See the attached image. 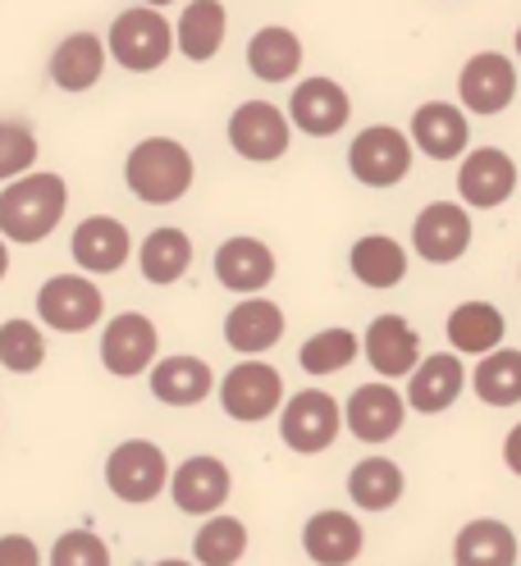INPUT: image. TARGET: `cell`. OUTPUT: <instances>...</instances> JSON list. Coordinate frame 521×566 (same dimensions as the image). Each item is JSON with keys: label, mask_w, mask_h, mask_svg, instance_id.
Returning a JSON list of instances; mask_svg holds the SVG:
<instances>
[{"label": "cell", "mask_w": 521, "mask_h": 566, "mask_svg": "<svg viewBox=\"0 0 521 566\" xmlns=\"http://www.w3.org/2000/svg\"><path fill=\"white\" fill-rule=\"evenodd\" d=\"M242 553H248V525L238 516H206V525L192 535V557L197 566H238Z\"/></svg>", "instance_id": "obj_34"}, {"label": "cell", "mask_w": 521, "mask_h": 566, "mask_svg": "<svg viewBox=\"0 0 521 566\" xmlns=\"http://www.w3.org/2000/svg\"><path fill=\"white\" fill-rule=\"evenodd\" d=\"M302 548L306 557L316 562V566H347V562H357L362 548H366V530L338 512V507H325L316 512L306 525H302Z\"/></svg>", "instance_id": "obj_21"}, {"label": "cell", "mask_w": 521, "mask_h": 566, "mask_svg": "<svg viewBox=\"0 0 521 566\" xmlns=\"http://www.w3.org/2000/svg\"><path fill=\"white\" fill-rule=\"evenodd\" d=\"M233 475L220 457H188V462L169 475V499L188 516H216L229 503Z\"/></svg>", "instance_id": "obj_13"}, {"label": "cell", "mask_w": 521, "mask_h": 566, "mask_svg": "<svg viewBox=\"0 0 521 566\" xmlns=\"http://www.w3.org/2000/svg\"><path fill=\"white\" fill-rule=\"evenodd\" d=\"M38 315L55 334H87L106 315V297L87 274H51L38 289Z\"/></svg>", "instance_id": "obj_7"}, {"label": "cell", "mask_w": 521, "mask_h": 566, "mask_svg": "<svg viewBox=\"0 0 521 566\" xmlns=\"http://www.w3.org/2000/svg\"><path fill=\"white\" fill-rule=\"evenodd\" d=\"M106 74V42L96 32H69L51 55V83L60 92H87Z\"/></svg>", "instance_id": "obj_25"}, {"label": "cell", "mask_w": 521, "mask_h": 566, "mask_svg": "<svg viewBox=\"0 0 521 566\" xmlns=\"http://www.w3.org/2000/svg\"><path fill=\"white\" fill-rule=\"evenodd\" d=\"M46 562L51 566H111V548L92 530H64Z\"/></svg>", "instance_id": "obj_38"}, {"label": "cell", "mask_w": 521, "mask_h": 566, "mask_svg": "<svg viewBox=\"0 0 521 566\" xmlns=\"http://www.w3.org/2000/svg\"><path fill=\"white\" fill-rule=\"evenodd\" d=\"M338 430H343V407L325 388H302L289 402H280V439H284V448H293L302 457L334 448Z\"/></svg>", "instance_id": "obj_5"}, {"label": "cell", "mask_w": 521, "mask_h": 566, "mask_svg": "<svg viewBox=\"0 0 521 566\" xmlns=\"http://www.w3.org/2000/svg\"><path fill=\"white\" fill-rule=\"evenodd\" d=\"M64 206H69V184L60 174L28 169L0 192V238L19 247H38L60 229Z\"/></svg>", "instance_id": "obj_1"}, {"label": "cell", "mask_w": 521, "mask_h": 566, "mask_svg": "<svg viewBox=\"0 0 521 566\" xmlns=\"http://www.w3.org/2000/svg\"><path fill=\"white\" fill-rule=\"evenodd\" d=\"M192 151L174 137H143L124 160V184L147 206H174L192 188Z\"/></svg>", "instance_id": "obj_2"}, {"label": "cell", "mask_w": 521, "mask_h": 566, "mask_svg": "<svg viewBox=\"0 0 521 566\" xmlns=\"http://www.w3.org/2000/svg\"><path fill=\"white\" fill-rule=\"evenodd\" d=\"M248 69L261 78V83H289L298 69H302V42L293 28H280L270 23L261 28L257 38L248 42Z\"/></svg>", "instance_id": "obj_32"}, {"label": "cell", "mask_w": 521, "mask_h": 566, "mask_svg": "<svg viewBox=\"0 0 521 566\" xmlns=\"http://www.w3.org/2000/svg\"><path fill=\"white\" fill-rule=\"evenodd\" d=\"M403 489H407V480H403L398 462H389V457H362V462L347 471V499H353L362 512L398 507Z\"/></svg>", "instance_id": "obj_28"}, {"label": "cell", "mask_w": 521, "mask_h": 566, "mask_svg": "<svg viewBox=\"0 0 521 566\" xmlns=\"http://www.w3.org/2000/svg\"><path fill=\"white\" fill-rule=\"evenodd\" d=\"M467 388V370L458 352H435V357H421L416 370L407 375V407L421 416H439L458 402V394Z\"/></svg>", "instance_id": "obj_17"}, {"label": "cell", "mask_w": 521, "mask_h": 566, "mask_svg": "<svg viewBox=\"0 0 521 566\" xmlns=\"http://www.w3.org/2000/svg\"><path fill=\"white\" fill-rule=\"evenodd\" d=\"M293 142V124L280 105L270 101H242L238 111L229 115V147L242 156V160H257V165H270L289 151Z\"/></svg>", "instance_id": "obj_9"}, {"label": "cell", "mask_w": 521, "mask_h": 566, "mask_svg": "<svg viewBox=\"0 0 521 566\" xmlns=\"http://www.w3.org/2000/svg\"><path fill=\"white\" fill-rule=\"evenodd\" d=\"M347 265H353V274L366 283V289H398L407 279V252L389 233L357 238L353 252H347Z\"/></svg>", "instance_id": "obj_31"}, {"label": "cell", "mask_w": 521, "mask_h": 566, "mask_svg": "<svg viewBox=\"0 0 521 566\" xmlns=\"http://www.w3.org/2000/svg\"><path fill=\"white\" fill-rule=\"evenodd\" d=\"M216 279L229 293H248L257 297L265 283L274 279V252L261 238H229L216 252Z\"/></svg>", "instance_id": "obj_23"}, {"label": "cell", "mask_w": 521, "mask_h": 566, "mask_svg": "<svg viewBox=\"0 0 521 566\" xmlns=\"http://www.w3.org/2000/svg\"><path fill=\"white\" fill-rule=\"evenodd\" d=\"M353 119V101L334 78H306L289 96V124L302 128L306 137H334Z\"/></svg>", "instance_id": "obj_15"}, {"label": "cell", "mask_w": 521, "mask_h": 566, "mask_svg": "<svg viewBox=\"0 0 521 566\" xmlns=\"http://www.w3.org/2000/svg\"><path fill=\"white\" fill-rule=\"evenodd\" d=\"M69 252L83 274H115L133 252V238L115 216H87L69 238Z\"/></svg>", "instance_id": "obj_19"}, {"label": "cell", "mask_w": 521, "mask_h": 566, "mask_svg": "<svg viewBox=\"0 0 521 566\" xmlns=\"http://www.w3.org/2000/svg\"><path fill=\"white\" fill-rule=\"evenodd\" d=\"M192 265V242L184 229H152L143 238V247H137V270H143L147 283H160V289H169V283H179Z\"/></svg>", "instance_id": "obj_29"}, {"label": "cell", "mask_w": 521, "mask_h": 566, "mask_svg": "<svg viewBox=\"0 0 521 566\" xmlns=\"http://www.w3.org/2000/svg\"><path fill=\"white\" fill-rule=\"evenodd\" d=\"M508 334V321L494 302H462L448 311V343H454L458 357H484L494 352Z\"/></svg>", "instance_id": "obj_26"}, {"label": "cell", "mask_w": 521, "mask_h": 566, "mask_svg": "<svg viewBox=\"0 0 521 566\" xmlns=\"http://www.w3.org/2000/svg\"><path fill=\"white\" fill-rule=\"evenodd\" d=\"M156 352H160V334L143 311H124L101 329V366H106L115 379L147 375Z\"/></svg>", "instance_id": "obj_10"}, {"label": "cell", "mask_w": 521, "mask_h": 566, "mask_svg": "<svg viewBox=\"0 0 521 566\" xmlns=\"http://www.w3.org/2000/svg\"><path fill=\"white\" fill-rule=\"evenodd\" d=\"M38 165V133L23 119H0V184L19 179Z\"/></svg>", "instance_id": "obj_37"}, {"label": "cell", "mask_w": 521, "mask_h": 566, "mask_svg": "<svg viewBox=\"0 0 521 566\" xmlns=\"http://www.w3.org/2000/svg\"><path fill=\"white\" fill-rule=\"evenodd\" d=\"M152 398L165 407H197L216 394V375L201 357H188V352H174L165 361H152Z\"/></svg>", "instance_id": "obj_22"}, {"label": "cell", "mask_w": 521, "mask_h": 566, "mask_svg": "<svg viewBox=\"0 0 521 566\" xmlns=\"http://www.w3.org/2000/svg\"><path fill=\"white\" fill-rule=\"evenodd\" d=\"M6 274H10V242L0 238V279H6Z\"/></svg>", "instance_id": "obj_41"}, {"label": "cell", "mask_w": 521, "mask_h": 566, "mask_svg": "<svg viewBox=\"0 0 521 566\" xmlns=\"http://www.w3.org/2000/svg\"><path fill=\"white\" fill-rule=\"evenodd\" d=\"M454 566H517V535L512 525L494 516H476L454 539Z\"/></svg>", "instance_id": "obj_27"}, {"label": "cell", "mask_w": 521, "mask_h": 566, "mask_svg": "<svg viewBox=\"0 0 521 566\" xmlns=\"http://www.w3.org/2000/svg\"><path fill=\"white\" fill-rule=\"evenodd\" d=\"M46 361V338L32 321H6L0 325V366L10 375H32Z\"/></svg>", "instance_id": "obj_36"}, {"label": "cell", "mask_w": 521, "mask_h": 566, "mask_svg": "<svg viewBox=\"0 0 521 566\" xmlns=\"http://www.w3.org/2000/svg\"><path fill=\"white\" fill-rule=\"evenodd\" d=\"M143 6H152V10H165V6H174V0H143Z\"/></svg>", "instance_id": "obj_43"}, {"label": "cell", "mask_w": 521, "mask_h": 566, "mask_svg": "<svg viewBox=\"0 0 521 566\" xmlns=\"http://www.w3.org/2000/svg\"><path fill=\"white\" fill-rule=\"evenodd\" d=\"M517 55H521V28H517Z\"/></svg>", "instance_id": "obj_44"}, {"label": "cell", "mask_w": 521, "mask_h": 566, "mask_svg": "<svg viewBox=\"0 0 521 566\" xmlns=\"http://www.w3.org/2000/svg\"><path fill=\"white\" fill-rule=\"evenodd\" d=\"M407 142H411V151H421L430 160H458L467 151V142H471V124H467V115L458 111V105L426 101V105H416Z\"/></svg>", "instance_id": "obj_16"}, {"label": "cell", "mask_w": 521, "mask_h": 566, "mask_svg": "<svg viewBox=\"0 0 521 566\" xmlns=\"http://www.w3.org/2000/svg\"><path fill=\"white\" fill-rule=\"evenodd\" d=\"M458 96H462V111L471 115H503L512 96H517V69L508 55L499 51H480L462 64V78H458Z\"/></svg>", "instance_id": "obj_12"}, {"label": "cell", "mask_w": 521, "mask_h": 566, "mask_svg": "<svg viewBox=\"0 0 521 566\" xmlns=\"http://www.w3.org/2000/svg\"><path fill=\"white\" fill-rule=\"evenodd\" d=\"M471 388L484 407H517L521 402V352L517 347L484 352L480 366L471 370Z\"/></svg>", "instance_id": "obj_33"}, {"label": "cell", "mask_w": 521, "mask_h": 566, "mask_svg": "<svg viewBox=\"0 0 521 566\" xmlns=\"http://www.w3.org/2000/svg\"><path fill=\"white\" fill-rule=\"evenodd\" d=\"M503 462H508V471L521 480V424H512L508 439H503Z\"/></svg>", "instance_id": "obj_40"}, {"label": "cell", "mask_w": 521, "mask_h": 566, "mask_svg": "<svg viewBox=\"0 0 521 566\" xmlns=\"http://www.w3.org/2000/svg\"><path fill=\"white\" fill-rule=\"evenodd\" d=\"M106 484L119 503H152L169 484V462L152 439H124L106 457Z\"/></svg>", "instance_id": "obj_8"}, {"label": "cell", "mask_w": 521, "mask_h": 566, "mask_svg": "<svg viewBox=\"0 0 521 566\" xmlns=\"http://www.w3.org/2000/svg\"><path fill=\"white\" fill-rule=\"evenodd\" d=\"M156 566H197V562H184V557H165V562H156Z\"/></svg>", "instance_id": "obj_42"}, {"label": "cell", "mask_w": 521, "mask_h": 566, "mask_svg": "<svg viewBox=\"0 0 521 566\" xmlns=\"http://www.w3.org/2000/svg\"><path fill=\"white\" fill-rule=\"evenodd\" d=\"M403 420H407V402L389 384H362L347 398V430L362 443H389L403 430Z\"/></svg>", "instance_id": "obj_20"}, {"label": "cell", "mask_w": 521, "mask_h": 566, "mask_svg": "<svg viewBox=\"0 0 521 566\" xmlns=\"http://www.w3.org/2000/svg\"><path fill=\"white\" fill-rule=\"evenodd\" d=\"M411 247L426 265H454L471 247V216L458 201H430L411 224Z\"/></svg>", "instance_id": "obj_11"}, {"label": "cell", "mask_w": 521, "mask_h": 566, "mask_svg": "<svg viewBox=\"0 0 521 566\" xmlns=\"http://www.w3.org/2000/svg\"><path fill=\"white\" fill-rule=\"evenodd\" d=\"M362 357V338L353 334V329H321V334H311L306 343H302V352H298V361H302V370L306 375H338V370H347Z\"/></svg>", "instance_id": "obj_35"}, {"label": "cell", "mask_w": 521, "mask_h": 566, "mask_svg": "<svg viewBox=\"0 0 521 566\" xmlns=\"http://www.w3.org/2000/svg\"><path fill=\"white\" fill-rule=\"evenodd\" d=\"M458 192H462V206L499 210L517 192V165H512V156L499 151V147L467 151L462 156V169H458Z\"/></svg>", "instance_id": "obj_14"}, {"label": "cell", "mask_w": 521, "mask_h": 566, "mask_svg": "<svg viewBox=\"0 0 521 566\" xmlns=\"http://www.w3.org/2000/svg\"><path fill=\"white\" fill-rule=\"evenodd\" d=\"M220 407L229 420L238 424H257V420H270L274 411H280L284 402V375L274 370L270 361L261 357H248V361H238L225 379H220Z\"/></svg>", "instance_id": "obj_4"}, {"label": "cell", "mask_w": 521, "mask_h": 566, "mask_svg": "<svg viewBox=\"0 0 521 566\" xmlns=\"http://www.w3.org/2000/svg\"><path fill=\"white\" fill-rule=\"evenodd\" d=\"M0 566H42V548L28 535H0Z\"/></svg>", "instance_id": "obj_39"}, {"label": "cell", "mask_w": 521, "mask_h": 566, "mask_svg": "<svg viewBox=\"0 0 521 566\" xmlns=\"http://www.w3.org/2000/svg\"><path fill=\"white\" fill-rule=\"evenodd\" d=\"M284 311L274 306L270 297H248L238 302L229 315H225V343L233 352H248V357H257V352H270L274 343L284 338Z\"/></svg>", "instance_id": "obj_24"}, {"label": "cell", "mask_w": 521, "mask_h": 566, "mask_svg": "<svg viewBox=\"0 0 521 566\" xmlns=\"http://www.w3.org/2000/svg\"><path fill=\"white\" fill-rule=\"evenodd\" d=\"M347 169L362 188H398L411 174V142L389 124H371L347 147Z\"/></svg>", "instance_id": "obj_6"}, {"label": "cell", "mask_w": 521, "mask_h": 566, "mask_svg": "<svg viewBox=\"0 0 521 566\" xmlns=\"http://www.w3.org/2000/svg\"><path fill=\"white\" fill-rule=\"evenodd\" d=\"M225 28H229V14H225L220 0H192L179 19V28H174V46H179L192 64H206L225 46Z\"/></svg>", "instance_id": "obj_30"}, {"label": "cell", "mask_w": 521, "mask_h": 566, "mask_svg": "<svg viewBox=\"0 0 521 566\" xmlns=\"http://www.w3.org/2000/svg\"><path fill=\"white\" fill-rule=\"evenodd\" d=\"M362 352L385 379H407L421 361V334H416L403 315H375L371 329L362 334Z\"/></svg>", "instance_id": "obj_18"}, {"label": "cell", "mask_w": 521, "mask_h": 566, "mask_svg": "<svg viewBox=\"0 0 521 566\" xmlns=\"http://www.w3.org/2000/svg\"><path fill=\"white\" fill-rule=\"evenodd\" d=\"M174 51V28L165 23L160 10L143 6V10H124L111 23V38H106V55L115 64H124L128 74H152L160 69Z\"/></svg>", "instance_id": "obj_3"}]
</instances>
